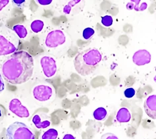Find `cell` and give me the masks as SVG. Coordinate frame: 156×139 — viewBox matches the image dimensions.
<instances>
[{
  "mask_svg": "<svg viewBox=\"0 0 156 139\" xmlns=\"http://www.w3.org/2000/svg\"><path fill=\"white\" fill-rule=\"evenodd\" d=\"M62 139H75V137L73 136L72 134H66L65 135Z\"/></svg>",
  "mask_w": 156,
  "mask_h": 139,
  "instance_id": "obj_27",
  "label": "cell"
},
{
  "mask_svg": "<svg viewBox=\"0 0 156 139\" xmlns=\"http://www.w3.org/2000/svg\"><path fill=\"white\" fill-rule=\"evenodd\" d=\"M141 2V0H130V2H129L127 5H126V8L128 10H132L134 9L136 12H142L147 9V4L146 3H142V5H139Z\"/></svg>",
  "mask_w": 156,
  "mask_h": 139,
  "instance_id": "obj_14",
  "label": "cell"
},
{
  "mask_svg": "<svg viewBox=\"0 0 156 139\" xmlns=\"http://www.w3.org/2000/svg\"><path fill=\"white\" fill-rule=\"evenodd\" d=\"M5 90V83L3 82V80L2 78V76L0 74V93Z\"/></svg>",
  "mask_w": 156,
  "mask_h": 139,
  "instance_id": "obj_25",
  "label": "cell"
},
{
  "mask_svg": "<svg viewBox=\"0 0 156 139\" xmlns=\"http://www.w3.org/2000/svg\"><path fill=\"white\" fill-rule=\"evenodd\" d=\"M131 113L127 108L122 107L119 109L116 115V119L119 123H128L131 119Z\"/></svg>",
  "mask_w": 156,
  "mask_h": 139,
  "instance_id": "obj_13",
  "label": "cell"
},
{
  "mask_svg": "<svg viewBox=\"0 0 156 139\" xmlns=\"http://www.w3.org/2000/svg\"><path fill=\"white\" fill-rule=\"evenodd\" d=\"M57 6L65 15L78 13L84 8V0H58Z\"/></svg>",
  "mask_w": 156,
  "mask_h": 139,
  "instance_id": "obj_4",
  "label": "cell"
},
{
  "mask_svg": "<svg viewBox=\"0 0 156 139\" xmlns=\"http://www.w3.org/2000/svg\"><path fill=\"white\" fill-rule=\"evenodd\" d=\"M17 46L10 39L0 34V56L9 55L16 52Z\"/></svg>",
  "mask_w": 156,
  "mask_h": 139,
  "instance_id": "obj_8",
  "label": "cell"
},
{
  "mask_svg": "<svg viewBox=\"0 0 156 139\" xmlns=\"http://www.w3.org/2000/svg\"><path fill=\"white\" fill-rule=\"evenodd\" d=\"M94 32H95V31L92 28H90V27L86 28L85 29H84V31L83 32V38L85 40L90 39L92 36L94 35Z\"/></svg>",
  "mask_w": 156,
  "mask_h": 139,
  "instance_id": "obj_19",
  "label": "cell"
},
{
  "mask_svg": "<svg viewBox=\"0 0 156 139\" xmlns=\"http://www.w3.org/2000/svg\"><path fill=\"white\" fill-rule=\"evenodd\" d=\"M2 115V111H1V109H0V117H1Z\"/></svg>",
  "mask_w": 156,
  "mask_h": 139,
  "instance_id": "obj_28",
  "label": "cell"
},
{
  "mask_svg": "<svg viewBox=\"0 0 156 139\" xmlns=\"http://www.w3.org/2000/svg\"><path fill=\"white\" fill-rule=\"evenodd\" d=\"M101 139H118V138L112 133H106L102 135Z\"/></svg>",
  "mask_w": 156,
  "mask_h": 139,
  "instance_id": "obj_22",
  "label": "cell"
},
{
  "mask_svg": "<svg viewBox=\"0 0 156 139\" xmlns=\"http://www.w3.org/2000/svg\"><path fill=\"white\" fill-rule=\"evenodd\" d=\"M7 139H35V134L23 123L14 122L6 130Z\"/></svg>",
  "mask_w": 156,
  "mask_h": 139,
  "instance_id": "obj_3",
  "label": "cell"
},
{
  "mask_svg": "<svg viewBox=\"0 0 156 139\" xmlns=\"http://www.w3.org/2000/svg\"><path fill=\"white\" fill-rule=\"evenodd\" d=\"M58 132L55 129H50L44 132L41 139H57Z\"/></svg>",
  "mask_w": 156,
  "mask_h": 139,
  "instance_id": "obj_18",
  "label": "cell"
},
{
  "mask_svg": "<svg viewBox=\"0 0 156 139\" xmlns=\"http://www.w3.org/2000/svg\"><path fill=\"white\" fill-rule=\"evenodd\" d=\"M102 23L105 27H110L113 23V19L110 15H105L102 17Z\"/></svg>",
  "mask_w": 156,
  "mask_h": 139,
  "instance_id": "obj_20",
  "label": "cell"
},
{
  "mask_svg": "<svg viewBox=\"0 0 156 139\" xmlns=\"http://www.w3.org/2000/svg\"><path fill=\"white\" fill-rule=\"evenodd\" d=\"M13 30L17 35V36H19L20 39H25L27 35V29L25 28L24 25H14L13 27Z\"/></svg>",
  "mask_w": 156,
  "mask_h": 139,
  "instance_id": "obj_15",
  "label": "cell"
},
{
  "mask_svg": "<svg viewBox=\"0 0 156 139\" xmlns=\"http://www.w3.org/2000/svg\"><path fill=\"white\" fill-rule=\"evenodd\" d=\"M144 110L150 118L156 119V96L155 94L149 96L145 101Z\"/></svg>",
  "mask_w": 156,
  "mask_h": 139,
  "instance_id": "obj_11",
  "label": "cell"
},
{
  "mask_svg": "<svg viewBox=\"0 0 156 139\" xmlns=\"http://www.w3.org/2000/svg\"><path fill=\"white\" fill-rule=\"evenodd\" d=\"M107 111L104 107H99L96 109L93 113L94 118L97 120H102L106 118Z\"/></svg>",
  "mask_w": 156,
  "mask_h": 139,
  "instance_id": "obj_16",
  "label": "cell"
},
{
  "mask_svg": "<svg viewBox=\"0 0 156 139\" xmlns=\"http://www.w3.org/2000/svg\"><path fill=\"white\" fill-rule=\"evenodd\" d=\"M12 2L17 6H21L25 2V0H12Z\"/></svg>",
  "mask_w": 156,
  "mask_h": 139,
  "instance_id": "obj_26",
  "label": "cell"
},
{
  "mask_svg": "<svg viewBox=\"0 0 156 139\" xmlns=\"http://www.w3.org/2000/svg\"><path fill=\"white\" fill-rule=\"evenodd\" d=\"M36 2L41 5H49L53 0H35Z\"/></svg>",
  "mask_w": 156,
  "mask_h": 139,
  "instance_id": "obj_23",
  "label": "cell"
},
{
  "mask_svg": "<svg viewBox=\"0 0 156 139\" xmlns=\"http://www.w3.org/2000/svg\"><path fill=\"white\" fill-rule=\"evenodd\" d=\"M33 58L24 50L13 53L2 66L3 78L13 85H20L28 82L33 76Z\"/></svg>",
  "mask_w": 156,
  "mask_h": 139,
  "instance_id": "obj_1",
  "label": "cell"
},
{
  "mask_svg": "<svg viewBox=\"0 0 156 139\" xmlns=\"http://www.w3.org/2000/svg\"><path fill=\"white\" fill-rule=\"evenodd\" d=\"M44 27L43 21L41 20H35L33 21L31 24V31L35 33H38L43 30Z\"/></svg>",
  "mask_w": 156,
  "mask_h": 139,
  "instance_id": "obj_17",
  "label": "cell"
},
{
  "mask_svg": "<svg viewBox=\"0 0 156 139\" xmlns=\"http://www.w3.org/2000/svg\"><path fill=\"white\" fill-rule=\"evenodd\" d=\"M9 109L13 114L21 118H26L29 116V112L27 108L22 105L20 100L14 98L10 101Z\"/></svg>",
  "mask_w": 156,
  "mask_h": 139,
  "instance_id": "obj_9",
  "label": "cell"
},
{
  "mask_svg": "<svg viewBox=\"0 0 156 139\" xmlns=\"http://www.w3.org/2000/svg\"><path fill=\"white\" fill-rule=\"evenodd\" d=\"M124 93L126 97L132 98L135 96L136 91L134 89L132 88V87H129V88H127L124 91Z\"/></svg>",
  "mask_w": 156,
  "mask_h": 139,
  "instance_id": "obj_21",
  "label": "cell"
},
{
  "mask_svg": "<svg viewBox=\"0 0 156 139\" xmlns=\"http://www.w3.org/2000/svg\"><path fill=\"white\" fill-rule=\"evenodd\" d=\"M32 121L35 126L39 129H45L51 125V121L49 119L44 118V116L40 114H36L32 119Z\"/></svg>",
  "mask_w": 156,
  "mask_h": 139,
  "instance_id": "obj_12",
  "label": "cell"
},
{
  "mask_svg": "<svg viewBox=\"0 0 156 139\" xmlns=\"http://www.w3.org/2000/svg\"><path fill=\"white\" fill-rule=\"evenodd\" d=\"M53 90L49 86L38 85L36 86L33 90V97L39 101H47L49 100L53 96Z\"/></svg>",
  "mask_w": 156,
  "mask_h": 139,
  "instance_id": "obj_7",
  "label": "cell"
},
{
  "mask_svg": "<svg viewBox=\"0 0 156 139\" xmlns=\"http://www.w3.org/2000/svg\"><path fill=\"white\" fill-rule=\"evenodd\" d=\"M133 62L137 66H144L151 62V56L147 50H139L133 55Z\"/></svg>",
  "mask_w": 156,
  "mask_h": 139,
  "instance_id": "obj_10",
  "label": "cell"
},
{
  "mask_svg": "<svg viewBox=\"0 0 156 139\" xmlns=\"http://www.w3.org/2000/svg\"><path fill=\"white\" fill-rule=\"evenodd\" d=\"M9 0H0V12L9 4Z\"/></svg>",
  "mask_w": 156,
  "mask_h": 139,
  "instance_id": "obj_24",
  "label": "cell"
},
{
  "mask_svg": "<svg viewBox=\"0 0 156 139\" xmlns=\"http://www.w3.org/2000/svg\"><path fill=\"white\" fill-rule=\"evenodd\" d=\"M66 41V36L61 30L52 31L46 36L44 40V45L48 48L55 49L58 46L63 45Z\"/></svg>",
  "mask_w": 156,
  "mask_h": 139,
  "instance_id": "obj_5",
  "label": "cell"
},
{
  "mask_svg": "<svg viewBox=\"0 0 156 139\" xmlns=\"http://www.w3.org/2000/svg\"><path fill=\"white\" fill-rule=\"evenodd\" d=\"M102 54L96 49H88L76 56L74 65L76 72L83 76L92 74L102 60Z\"/></svg>",
  "mask_w": 156,
  "mask_h": 139,
  "instance_id": "obj_2",
  "label": "cell"
},
{
  "mask_svg": "<svg viewBox=\"0 0 156 139\" xmlns=\"http://www.w3.org/2000/svg\"><path fill=\"white\" fill-rule=\"evenodd\" d=\"M44 76L48 78L53 77L57 70V65L56 60L53 57L44 56L40 60Z\"/></svg>",
  "mask_w": 156,
  "mask_h": 139,
  "instance_id": "obj_6",
  "label": "cell"
}]
</instances>
